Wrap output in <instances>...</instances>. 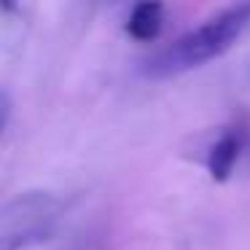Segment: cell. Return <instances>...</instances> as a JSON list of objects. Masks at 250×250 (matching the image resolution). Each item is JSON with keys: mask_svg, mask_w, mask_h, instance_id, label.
<instances>
[{"mask_svg": "<svg viewBox=\"0 0 250 250\" xmlns=\"http://www.w3.org/2000/svg\"><path fill=\"white\" fill-rule=\"evenodd\" d=\"M248 30H250V3L229 6L223 11L207 17L199 27L180 35L175 43L164 46L162 51L148 57L146 65H143V73L151 78H167L202 67L205 62L223 57Z\"/></svg>", "mask_w": 250, "mask_h": 250, "instance_id": "1", "label": "cell"}, {"mask_svg": "<svg viewBox=\"0 0 250 250\" xmlns=\"http://www.w3.org/2000/svg\"><path fill=\"white\" fill-rule=\"evenodd\" d=\"M65 202L51 191H22L0 210V250H27L54 237Z\"/></svg>", "mask_w": 250, "mask_h": 250, "instance_id": "2", "label": "cell"}, {"mask_svg": "<svg viewBox=\"0 0 250 250\" xmlns=\"http://www.w3.org/2000/svg\"><path fill=\"white\" fill-rule=\"evenodd\" d=\"M248 143H250V129L242 121H234V124L223 126L215 140L207 146V153H205V167L210 172V178L218 180V183L231 178L234 167L239 164Z\"/></svg>", "mask_w": 250, "mask_h": 250, "instance_id": "3", "label": "cell"}, {"mask_svg": "<svg viewBox=\"0 0 250 250\" xmlns=\"http://www.w3.org/2000/svg\"><path fill=\"white\" fill-rule=\"evenodd\" d=\"M164 24V6L162 3H137L126 19V33L135 41H153L162 33Z\"/></svg>", "mask_w": 250, "mask_h": 250, "instance_id": "4", "label": "cell"}]
</instances>
